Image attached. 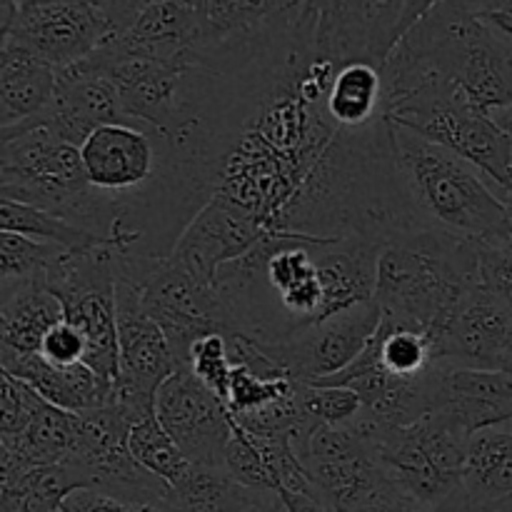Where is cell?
I'll list each match as a JSON object with an SVG mask.
<instances>
[{
    "label": "cell",
    "instance_id": "cell-1",
    "mask_svg": "<svg viewBox=\"0 0 512 512\" xmlns=\"http://www.w3.org/2000/svg\"><path fill=\"white\" fill-rule=\"evenodd\" d=\"M400 180L388 115L360 130H338L273 233L368 238L388 243L423 228Z\"/></svg>",
    "mask_w": 512,
    "mask_h": 512
},
{
    "label": "cell",
    "instance_id": "cell-2",
    "mask_svg": "<svg viewBox=\"0 0 512 512\" xmlns=\"http://www.w3.org/2000/svg\"><path fill=\"white\" fill-rule=\"evenodd\" d=\"M475 288L478 240L423 225L395 235L380 250L375 303L405 328L435 338Z\"/></svg>",
    "mask_w": 512,
    "mask_h": 512
},
{
    "label": "cell",
    "instance_id": "cell-3",
    "mask_svg": "<svg viewBox=\"0 0 512 512\" xmlns=\"http://www.w3.org/2000/svg\"><path fill=\"white\" fill-rule=\"evenodd\" d=\"M0 198L60 215L108 243L113 203L88 183L78 145L38 120L0 128Z\"/></svg>",
    "mask_w": 512,
    "mask_h": 512
},
{
    "label": "cell",
    "instance_id": "cell-4",
    "mask_svg": "<svg viewBox=\"0 0 512 512\" xmlns=\"http://www.w3.org/2000/svg\"><path fill=\"white\" fill-rule=\"evenodd\" d=\"M390 125L400 180L418 218L463 238H500L508 223L503 190L453 150L398 123Z\"/></svg>",
    "mask_w": 512,
    "mask_h": 512
},
{
    "label": "cell",
    "instance_id": "cell-5",
    "mask_svg": "<svg viewBox=\"0 0 512 512\" xmlns=\"http://www.w3.org/2000/svg\"><path fill=\"white\" fill-rule=\"evenodd\" d=\"M453 83L475 108H512V40L475 18L460 0H440L395 45Z\"/></svg>",
    "mask_w": 512,
    "mask_h": 512
},
{
    "label": "cell",
    "instance_id": "cell-6",
    "mask_svg": "<svg viewBox=\"0 0 512 512\" xmlns=\"http://www.w3.org/2000/svg\"><path fill=\"white\" fill-rule=\"evenodd\" d=\"M118 280L140 290L145 313L163 328L175 358L188 368L193 345L203 335H230V318L213 283L195 278L185 265L170 258H145V255L115 253Z\"/></svg>",
    "mask_w": 512,
    "mask_h": 512
},
{
    "label": "cell",
    "instance_id": "cell-7",
    "mask_svg": "<svg viewBox=\"0 0 512 512\" xmlns=\"http://www.w3.org/2000/svg\"><path fill=\"white\" fill-rule=\"evenodd\" d=\"M45 285L63 305L65 323L85 340V363L103 380H118V275L108 243L65 250L45 270Z\"/></svg>",
    "mask_w": 512,
    "mask_h": 512
},
{
    "label": "cell",
    "instance_id": "cell-8",
    "mask_svg": "<svg viewBox=\"0 0 512 512\" xmlns=\"http://www.w3.org/2000/svg\"><path fill=\"white\" fill-rule=\"evenodd\" d=\"M370 428L385 475L410 500L425 510H435L458 493L470 435L448 415L433 410L405 428H380L375 423H370Z\"/></svg>",
    "mask_w": 512,
    "mask_h": 512
},
{
    "label": "cell",
    "instance_id": "cell-9",
    "mask_svg": "<svg viewBox=\"0 0 512 512\" xmlns=\"http://www.w3.org/2000/svg\"><path fill=\"white\" fill-rule=\"evenodd\" d=\"M118 380L113 400L130 423L153 418L158 390L183 365L175 358L163 328L145 313L140 290L118 280Z\"/></svg>",
    "mask_w": 512,
    "mask_h": 512
},
{
    "label": "cell",
    "instance_id": "cell-10",
    "mask_svg": "<svg viewBox=\"0 0 512 512\" xmlns=\"http://www.w3.org/2000/svg\"><path fill=\"white\" fill-rule=\"evenodd\" d=\"M318 48L335 65H383L420 20V0H320Z\"/></svg>",
    "mask_w": 512,
    "mask_h": 512
},
{
    "label": "cell",
    "instance_id": "cell-11",
    "mask_svg": "<svg viewBox=\"0 0 512 512\" xmlns=\"http://www.w3.org/2000/svg\"><path fill=\"white\" fill-rule=\"evenodd\" d=\"M113 35L93 0H25L3 30V38L33 50L58 73L88 60Z\"/></svg>",
    "mask_w": 512,
    "mask_h": 512
},
{
    "label": "cell",
    "instance_id": "cell-12",
    "mask_svg": "<svg viewBox=\"0 0 512 512\" xmlns=\"http://www.w3.org/2000/svg\"><path fill=\"white\" fill-rule=\"evenodd\" d=\"M380 320L383 310L375 300H370L308 325L280 343L258 345L290 378L315 383L348 368L370 343L375 330L380 328Z\"/></svg>",
    "mask_w": 512,
    "mask_h": 512
},
{
    "label": "cell",
    "instance_id": "cell-13",
    "mask_svg": "<svg viewBox=\"0 0 512 512\" xmlns=\"http://www.w3.org/2000/svg\"><path fill=\"white\" fill-rule=\"evenodd\" d=\"M155 413L185 458L198 465H223L233 435V415L220 395L180 368L158 390Z\"/></svg>",
    "mask_w": 512,
    "mask_h": 512
},
{
    "label": "cell",
    "instance_id": "cell-14",
    "mask_svg": "<svg viewBox=\"0 0 512 512\" xmlns=\"http://www.w3.org/2000/svg\"><path fill=\"white\" fill-rule=\"evenodd\" d=\"M433 343L445 365L512 373V308L490 290H470Z\"/></svg>",
    "mask_w": 512,
    "mask_h": 512
},
{
    "label": "cell",
    "instance_id": "cell-15",
    "mask_svg": "<svg viewBox=\"0 0 512 512\" xmlns=\"http://www.w3.org/2000/svg\"><path fill=\"white\" fill-rule=\"evenodd\" d=\"M268 233L260 220L223 195H215L185 228L173 258L203 283H215V275L225 263L248 253Z\"/></svg>",
    "mask_w": 512,
    "mask_h": 512
},
{
    "label": "cell",
    "instance_id": "cell-16",
    "mask_svg": "<svg viewBox=\"0 0 512 512\" xmlns=\"http://www.w3.org/2000/svg\"><path fill=\"white\" fill-rule=\"evenodd\" d=\"M443 413L473 438L512 420V373L435 365L430 378V413Z\"/></svg>",
    "mask_w": 512,
    "mask_h": 512
},
{
    "label": "cell",
    "instance_id": "cell-17",
    "mask_svg": "<svg viewBox=\"0 0 512 512\" xmlns=\"http://www.w3.org/2000/svg\"><path fill=\"white\" fill-rule=\"evenodd\" d=\"M35 120L80 148L100 125L123 123L128 118L113 80L83 60L73 68L60 70L53 103Z\"/></svg>",
    "mask_w": 512,
    "mask_h": 512
},
{
    "label": "cell",
    "instance_id": "cell-18",
    "mask_svg": "<svg viewBox=\"0 0 512 512\" xmlns=\"http://www.w3.org/2000/svg\"><path fill=\"white\" fill-rule=\"evenodd\" d=\"M200 30V5L190 0H153L125 33L113 35L108 43L125 55L193 65Z\"/></svg>",
    "mask_w": 512,
    "mask_h": 512
},
{
    "label": "cell",
    "instance_id": "cell-19",
    "mask_svg": "<svg viewBox=\"0 0 512 512\" xmlns=\"http://www.w3.org/2000/svg\"><path fill=\"white\" fill-rule=\"evenodd\" d=\"M63 305L45 285V275L0 288V360L35 355L63 323Z\"/></svg>",
    "mask_w": 512,
    "mask_h": 512
},
{
    "label": "cell",
    "instance_id": "cell-20",
    "mask_svg": "<svg viewBox=\"0 0 512 512\" xmlns=\"http://www.w3.org/2000/svg\"><path fill=\"white\" fill-rule=\"evenodd\" d=\"M3 373L28 383L43 400L68 413H88L103 408L113 398L115 383L100 378L88 363H75L68 368L48 363L40 353L23 358L0 360Z\"/></svg>",
    "mask_w": 512,
    "mask_h": 512
},
{
    "label": "cell",
    "instance_id": "cell-21",
    "mask_svg": "<svg viewBox=\"0 0 512 512\" xmlns=\"http://www.w3.org/2000/svg\"><path fill=\"white\" fill-rule=\"evenodd\" d=\"M58 70L15 40L3 38L0 50V128L28 123L50 108Z\"/></svg>",
    "mask_w": 512,
    "mask_h": 512
},
{
    "label": "cell",
    "instance_id": "cell-22",
    "mask_svg": "<svg viewBox=\"0 0 512 512\" xmlns=\"http://www.w3.org/2000/svg\"><path fill=\"white\" fill-rule=\"evenodd\" d=\"M460 500L465 512H512V433L480 430L470 438Z\"/></svg>",
    "mask_w": 512,
    "mask_h": 512
},
{
    "label": "cell",
    "instance_id": "cell-23",
    "mask_svg": "<svg viewBox=\"0 0 512 512\" xmlns=\"http://www.w3.org/2000/svg\"><path fill=\"white\" fill-rule=\"evenodd\" d=\"M178 512H268L280 508V495L240 483L225 465L190 463L183 478L170 488Z\"/></svg>",
    "mask_w": 512,
    "mask_h": 512
},
{
    "label": "cell",
    "instance_id": "cell-24",
    "mask_svg": "<svg viewBox=\"0 0 512 512\" xmlns=\"http://www.w3.org/2000/svg\"><path fill=\"white\" fill-rule=\"evenodd\" d=\"M0 512H60L73 490L88 488L73 465H28L0 468Z\"/></svg>",
    "mask_w": 512,
    "mask_h": 512
},
{
    "label": "cell",
    "instance_id": "cell-25",
    "mask_svg": "<svg viewBox=\"0 0 512 512\" xmlns=\"http://www.w3.org/2000/svg\"><path fill=\"white\" fill-rule=\"evenodd\" d=\"M325 110L340 130H360L383 118V70L368 60L343 63L333 75Z\"/></svg>",
    "mask_w": 512,
    "mask_h": 512
},
{
    "label": "cell",
    "instance_id": "cell-26",
    "mask_svg": "<svg viewBox=\"0 0 512 512\" xmlns=\"http://www.w3.org/2000/svg\"><path fill=\"white\" fill-rule=\"evenodd\" d=\"M0 228L5 233L28 235V238L58 245L63 250H88L103 243L100 238L90 235L88 230L68 223L60 215L8 198H0Z\"/></svg>",
    "mask_w": 512,
    "mask_h": 512
},
{
    "label": "cell",
    "instance_id": "cell-27",
    "mask_svg": "<svg viewBox=\"0 0 512 512\" xmlns=\"http://www.w3.org/2000/svg\"><path fill=\"white\" fill-rule=\"evenodd\" d=\"M128 448L130 455H133L148 473H153L155 478L168 483L170 488H173V485L183 478L185 470L190 468V460L185 458L183 450L175 445V440L170 438L168 430L160 425L158 415L140 420V423H135L133 428H130Z\"/></svg>",
    "mask_w": 512,
    "mask_h": 512
},
{
    "label": "cell",
    "instance_id": "cell-28",
    "mask_svg": "<svg viewBox=\"0 0 512 512\" xmlns=\"http://www.w3.org/2000/svg\"><path fill=\"white\" fill-rule=\"evenodd\" d=\"M60 253L65 250L58 245L40 243L28 235L3 230L0 235V288L40 278Z\"/></svg>",
    "mask_w": 512,
    "mask_h": 512
},
{
    "label": "cell",
    "instance_id": "cell-29",
    "mask_svg": "<svg viewBox=\"0 0 512 512\" xmlns=\"http://www.w3.org/2000/svg\"><path fill=\"white\" fill-rule=\"evenodd\" d=\"M295 385H298V380L293 378H263V375L253 373V370L233 365L225 405H228L230 415H235V418L258 413V410L293 395Z\"/></svg>",
    "mask_w": 512,
    "mask_h": 512
},
{
    "label": "cell",
    "instance_id": "cell-30",
    "mask_svg": "<svg viewBox=\"0 0 512 512\" xmlns=\"http://www.w3.org/2000/svg\"><path fill=\"white\" fill-rule=\"evenodd\" d=\"M300 398H303L310 418L318 425H330V428H345V425L358 423L365 410L363 398L350 385L300 383Z\"/></svg>",
    "mask_w": 512,
    "mask_h": 512
},
{
    "label": "cell",
    "instance_id": "cell-31",
    "mask_svg": "<svg viewBox=\"0 0 512 512\" xmlns=\"http://www.w3.org/2000/svg\"><path fill=\"white\" fill-rule=\"evenodd\" d=\"M188 368L193 370L195 378H198L203 385H208L215 395H220L223 400L228 398L230 375H233L228 335L225 333L203 335V338L193 345V350H190Z\"/></svg>",
    "mask_w": 512,
    "mask_h": 512
},
{
    "label": "cell",
    "instance_id": "cell-32",
    "mask_svg": "<svg viewBox=\"0 0 512 512\" xmlns=\"http://www.w3.org/2000/svg\"><path fill=\"white\" fill-rule=\"evenodd\" d=\"M223 465L230 470V475H235V478H238L243 485H248V488L278 493V483H275L268 463L263 460L260 450L255 448L253 440L248 438V433H245L235 420H233V435H230V443L228 448H225Z\"/></svg>",
    "mask_w": 512,
    "mask_h": 512
},
{
    "label": "cell",
    "instance_id": "cell-33",
    "mask_svg": "<svg viewBox=\"0 0 512 512\" xmlns=\"http://www.w3.org/2000/svg\"><path fill=\"white\" fill-rule=\"evenodd\" d=\"M478 280L512 308V240H478Z\"/></svg>",
    "mask_w": 512,
    "mask_h": 512
},
{
    "label": "cell",
    "instance_id": "cell-34",
    "mask_svg": "<svg viewBox=\"0 0 512 512\" xmlns=\"http://www.w3.org/2000/svg\"><path fill=\"white\" fill-rule=\"evenodd\" d=\"M60 512H178L170 500H133L98 488H78L63 500Z\"/></svg>",
    "mask_w": 512,
    "mask_h": 512
},
{
    "label": "cell",
    "instance_id": "cell-35",
    "mask_svg": "<svg viewBox=\"0 0 512 512\" xmlns=\"http://www.w3.org/2000/svg\"><path fill=\"white\" fill-rule=\"evenodd\" d=\"M43 403L38 393L23 380L3 373L0 393V435H23L33 420L35 410Z\"/></svg>",
    "mask_w": 512,
    "mask_h": 512
},
{
    "label": "cell",
    "instance_id": "cell-36",
    "mask_svg": "<svg viewBox=\"0 0 512 512\" xmlns=\"http://www.w3.org/2000/svg\"><path fill=\"white\" fill-rule=\"evenodd\" d=\"M48 363L60 365V368H68V365L85 363V340L78 330L70 323H58L43 340V348H40Z\"/></svg>",
    "mask_w": 512,
    "mask_h": 512
},
{
    "label": "cell",
    "instance_id": "cell-37",
    "mask_svg": "<svg viewBox=\"0 0 512 512\" xmlns=\"http://www.w3.org/2000/svg\"><path fill=\"white\" fill-rule=\"evenodd\" d=\"M475 18L512 40V0H460Z\"/></svg>",
    "mask_w": 512,
    "mask_h": 512
},
{
    "label": "cell",
    "instance_id": "cell-38",
    "mask_svg": "<svg viewBox=\"0 0 512 512\" xmlns=\"http://www.w3.org/2000/svg\"><path fill=\"white\" fill-rule=\"evenodd\" d=\"M93 3L103 10L110 28H113V33L118 35V33H125V30H128L140 15H143V10L148 8L153 0H93Z\"/></svg>",
    "mask_w": 512,
    "mask_h": 512
},
{
    "label": "cell",
    "instance_id": "cell-39",
    "mask_svg": "<svg viewBox=\"0 0 512 512\" xmlns=\"http://www.w3.org/2000/svg\"><path fill=\"white\" fill-rule=\"evenodd\" d=\"M278 495L285 512H330L313 493H303V490H278Z\"/></svg>",
    "mask_w": 512,
    "mask_h": 512
},
{
    "label": "cell",
    "instance_id": "cell-40",
    "mask_svg": "<svg viewBox=\"0 0 512 512\" xmlns=\"http://www.w3.org/2000/svg\"><path fill=\"white\" fill-rule=\"evenodd\" d=\"M15 10H18V0H0V25H3V30L15 18Z\"/></svg>",
    "mask_w": 512,
    "mask_h": 512
},
{
    "label": "cell",
    "instance_id": "cell-41",
    "mask_svg": "<svg viewBox=\"0 0 512 512\" xmlns=\"http://www.w3.org/2000/svg\"><path fill=\"white\" fill-rule=\"evenodd\" d=\"M430 512H465L463 503H460V493H455L453 498L448 500V503H443V505H440V508H435V510H430Z\"/></svg>",
    "mask_w": 512,
    "mask_h": 512
},
{
    "label": "cell",
    "instance_id": "cell-42",
    "mask_svg": "<svg viewBox=\"0 0 512 512\" xmlns=\"http://www.w3.org/2000/svg\"><path fill=\"white\" fill-rule=\"evenodd\" d=\"M438 3H440V0H420V20H423L425 15H428L430 10H433ZM420 20H418V23H420Z\"/></svg>",
    "mask_w": 512,
    "mask_h": 512
},
{
    "label": "cell",
    "instance_id": "cell-43",
    "mask_svg": "<svg viewBox=\"0 0 512 512\" xmlns=\"http://www.w3.org/2000/svg\"><path fill=\"white\" fill-rule=\"evenodd\" d=\"M493 118L498 120V123H505V120H512V108L500 110V113H493Z\"/></svg>",
    "mask_w": 512,
    "mask_h": 512
},
{
    "label": "cell",
    "instance_id": "cell-44",
    "mask_svg": "<svg viewBox=\"0 0 512 512\" xmlns=\"http://www.w3.org/2000/svg\"><path fill=\"white\" fill-rule=\"evenodd\" d=\"M500 125H503L505 130H508V133H510V140H512V120H505V123H500Z\"/></svg>",
    "mask_w": 512,
    "mask_h": 512
},
{
    "label": "cell",
    "instance_id": "cell-45",
    "mask_svg": "<svg viewBox=\"0 0 512 512\" xmlns=\"http://www.w3.org/2000/svg\"><path fill=\"white\" fill-rule=\"evenodd\" d=\"M190 3H195V5H203L205 0H190Z\"/></svg>",
    "mask_w": 512,
    "mask_h": 512
},
{
    "label": "cell",
    "instance_id": "cell-46",
    "mask_svg": "<svg viewBox=\"0 0 512 512\" xmlns=\"http://www.w3.org/2000/svg\"><path fill=\"white\" fill-rule=\"evenodd\" d=\"M268 512H285V510H283V505H280V508H275V510H268Z\"/></svg>",
    "mask_w": 512,
    "mask_h": 512
}]
</instances>
